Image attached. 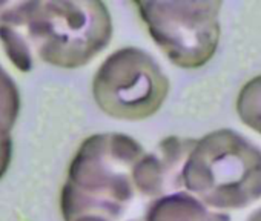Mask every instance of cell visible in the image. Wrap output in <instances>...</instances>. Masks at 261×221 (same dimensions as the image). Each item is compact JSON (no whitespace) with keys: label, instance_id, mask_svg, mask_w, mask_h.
<instances>
[{"label":"cell","instance_id":"1","mask_svg":"<svg viewBox=\"0 0 261 221\" xmlns=\"http://www.w3.org/2000/svg\"><path fill=\"white\" fill-rule=\"evenodd\" d=\"M112 17L103 2H7L0 11V43L10 62L30 72L37 60L75 69L111 42Z\"/></svg>","mask_w":261,"mask_h":221},{"label":"cell","instance_id":"2","mask_svg":"<svg viewBox=\"0 0 261 221\" xmlns=\"http://www.w3.org/2000/svg\"><path fill=\"white\" fill-rule=\"evenodd\" d=\"M145 148L123 132L94 134L83 140L68 168L60 192L63 221H129L145 204L133 172Z\"/></svg>","mask_w":261,"mask_h":221},{"label":"cell","instance_id":"3","mask_svg":"<svg viewBox=\"0 0 261 221\" xmlns=\"http://www.w3.org/2000/svg\"><path fill=\"white\" fill-rule=\"evenodd\" d=\"M181 189L218 212L246 209L261 200V149L233 129L212 131L195 140Z\"/></svg>","mask_w":261,"mask_h":221},{"label":"cell","instance_id":"4","mask_svg":"<svg viewBox=\"0 0 261 221\" xmlns=\"http://www.w3.org/2000/svg\"><path fill=\"white\" fill-rule=\"evenodd\" d=\"M169 78L145 49L126 46L109 54L92 78V97L108 117L142 122L157 114L169 94Z\"/></svg>","mask_w":261,"mask_h":221},{"label":"cell","instance_id":"5","mask_svg":"<svg viewBox=\"0 0 261 221\" xmlns=\"http://www.w3.org/2000/svg\"><path fill=\"white\" fill-rule=\"evenodd\" d=\"M134 7L151 39L172 65L197 69L215 56L223 2H134Z\"/></svg>","mask_w":261,"mask_h":221},{"label":"cell","instance_id":"6","mask_svg":"<svg viewBox=\"0 0 261 221\" xmlns=\"http://www.w3.org/2000/svg\"><path fill=\"white\" fill-rule=\"evenodd\" d=\"M197 139L171 135L137 161L133 180L139 200L146 204L163 195L183 190L181 169Z\"/></svg>","mask_w":261,"mask_h":221},{"label":"cell","instance_id":"7","mask_svg":"<svg viewBox=\"0 0 261 221\" xmlns=\"http://www.w3.org/2000/svg\"><path fill=\"white\" fill-rule=\"evenodd\" d=\"M139 221H232L226 212L207 207L186 190L172 192L145 204Z\"/></svg>","mask_w":261,"mask_h":221},{"label":"cell","instance_id":"8","mask_svg":"<svg viewBox=\"0 0 261 221\" xmlns=\"http://www.w3.org/2000/svg\"><path fill=\"white\" fill-rule=\"evenodd\" d=\"M20 113V92L14 78L0 65V142L11 137Z\"/></svg>","mask_w":261,"mask_h":221},{"label":"cell","instance_id":"9","mask_svg":"<svg viewBox=\"0 0 261 221\" xmlns=\"http://www.w3.org/2000/svg\"><path fill=\"white\" fill-rule=\"evenodd\" d=\"M235 107L241 123L261 135V74L241 88Z\"/></svg>","mask_w":261,"mask_h":221},{"label":"cell","instance_id":"10","mask_svg":"<svg viewBox=\"0 0 261 221\" xmlns=\"http://www.w3.org/2000/svg\"><path fill=\"white\" fill-rule=\"evenodd\" d=\"M13 139H8L5 142H0V180L4 178V175L7 174L10 164H11V158H13Z\"/></svg>","mask_w":261,"mask_h":221},{"label":"cell","instance_id":"11","mask_svg":"<svg viewBox=\"0 0 261 221\" xmlns=\"http://www.w3.org/2000/svg\"><path fill=\"white\" fill-rule=\"evenodd\" d=\"M246 221H261V207H258L256 210H253L247 218Z\"/></svg>","mask_w":261,"mask_h":221},{"label":"cell","instance_id":"12","mask_svg":"<svg viewBox=\"0 0 261 221\" xmlns=\"http://www.w3.org/2000/svg\"><path fill=\"white\" fill-rule=\"evenodd\" d=\"M5 4H7V2H0V11H2V10H4V7H5Z\"/></svg>","mask_w":261,"mask_h":221}]
</instances>
